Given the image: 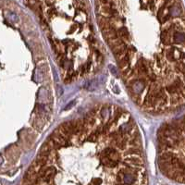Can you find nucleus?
<instances>
[{"label": "nucleus", "instance_id": "1", "mask_svg": "<svg viewBox=\"0 0 185 185\" xmlns=\"http://www.w3.org/2000/svg\"><path fill=\"white\" fill-rule=\"evenodd\" d=\"M103 37L127 92L153 115L185 107V13L180 0H96Z\"/></svg>", "mask_w": 185, "mask_h": 185}, {"label": "nucleus", "instance_id": "2", "mask_svg": "<svg viewBox=\"0 0 185 185\" xmlns=\"http://www.w3.org/2000/svg\"><path fill=\"white\" fill-rule=\"evenodd\" d=\"M20 185H148L141 133L132 116L101 104L57 127Z\"/></svg>", "mask_w": 185, "mask_h": 185}, {"label": "nucleus", "instance_id": "3", "mask_svg": "<svg viewBox=\"0 0 185 185\" xmlns=\"http://www.w3.org/2000/svg\"><path fill=\"white\" fill-rule=\"evenodd\" d=\"M37 14L60 70L71 83L98 72L104 47L93 30L87 0H25Z\"/></svg>", "mask_w": 185, "mask_h": 185}, {"label": "nucleus", "instance_id": "4", "mask_svg": "<svg viewBox=\"0 0 185 185\" xmlns=\"http://www.w3.org/2000/svg\"><path fill=\"white\" fill-rule=\"evenodd\" d=\"M157 159L164 176L185 184V114L163 124L159 129Z\"/></svg>", "mask_w": 185, "mask_h": 185}]
</instances>
